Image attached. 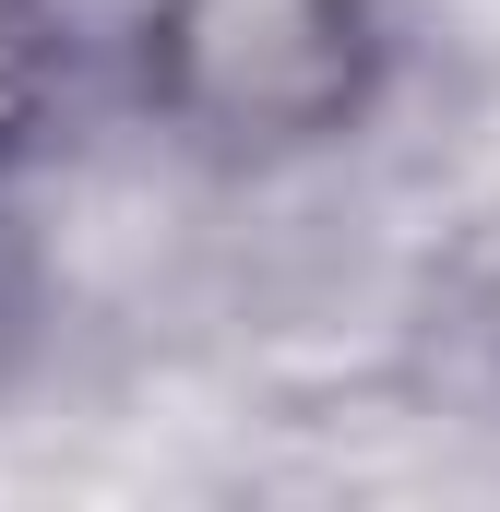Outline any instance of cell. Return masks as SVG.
<instances>
[{"label": "cell", "instance_id": "2", "mask_svg": "<svg viewBox=\"0 0 500 512\" xmlns=\"http://www.w3.org/2000/svg\"><path fill=\"white\" fill-rule=\"evenodd\" d=\"M48 96V0H0V143H24Z\"/></svg>", "mask_w": 500, "mask_h": 512}, {"label": "cell", "instance_id": "1", "mask_svg": "<svg viewBox=\"0 0 500 512\" xmlns=\"http://www.w3.org/2000/svg\"><path fill=\"white\" fill-rule=\"evenodd\" d=\"M370 84L358 0H179L167 12V96L203 131L298 143L334 131Z\"/></svg>", "mask_w": 500, "mask_h": 512}]
</instances>
